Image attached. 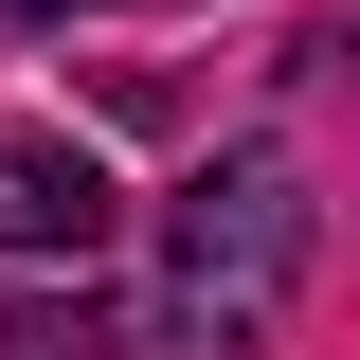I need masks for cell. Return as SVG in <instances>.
<instances>
[{"label":"cell","instance_id":"1","mask_svg":"<svg viewBox=\"0 0 360 360\" xmlns=\"http://www.w3.org/2000/svg\"><path fill=\"white\" fill-rule=\"evenodd\" d=\"M288 288H307V180L270 144L198 162L180 217H162V360H252L288 324Z\"/></svg>","mask_w":360,"mask_h":360},{"label":"cell","instance_id":"2","mask_svg":"<svg viewBox=\"0 0 360 360\" xmlns=\"http://www.w3.org/2000/svg\"><path fill=\"white\" fill-rule=\"evenodd\" d=\"M108 234V162L90 144H54V127H0V252H90Z\"/></svg>","mask_w":360,"mask_h":360}]
</instances>
